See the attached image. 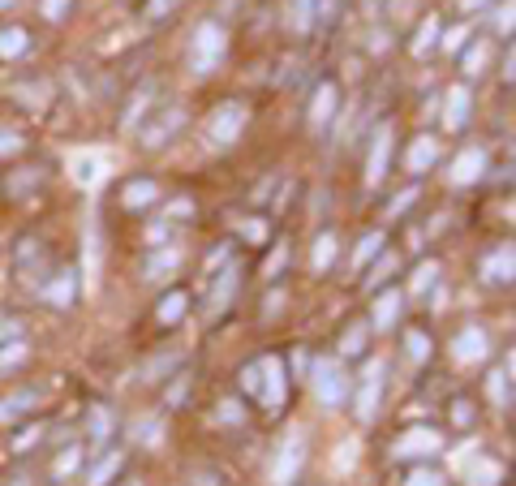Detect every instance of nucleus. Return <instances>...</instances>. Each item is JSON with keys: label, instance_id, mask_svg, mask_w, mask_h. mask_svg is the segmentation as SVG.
Wrapping results in <instances>:
<instances>
[{"label": "nucleus", "instance_id": "nucleus-1", "mask_svg": "<svg viewBox=\"0 0 516 486\" xmlns=\"http://www.w3.org/2000/svg\"><path fill=\"white\" fill-rule=\"evenodd\" d=\"M224 48H228L224 26L220 22H203L190 35V69H194V74H211V69L224 61Z\"/></svg>", "mask_w": 516, "mask_h": 486}, {"label": "nucleus", "instance_id": "nucleus-2", "mask_svg": "<svg viewBox=\"0 0 516 486\" xmlns=\"http://www.w3.org/2000/svg\"><path fill=\"white\" fill-rule=\"evenodd\" d=\"M246 121H250V108L237 104V99H228V104L215 108V117L207 121V142L211 147H233L241 138V130H246Z\"/></svg>", "mask_w": 516, "mask_h": 486}, {"label": "nucleus", "instance_id": "nucleus-3", "mask_svg": "<svg viewBox=\"0 0 516 486\" xmlns=\"http://www.w3.org/2000/svg\"><path fill=\"white\" fill-rule=\"evenodd\" d=\"M387 160H392V125H379L375 138H370V160H366V181L370 185L383 181Z\"/></svg>", "mask_w": 516, "mask_h": 486}, {"label": "nucleus", "instance_id": "nucleus-4", "mask_svg": "<svg viewBox=\"0 0 516 486\" xmlns=\"http://www.w3.org/2000/svg\"><path fill=\"white\" fill-rule=\"evenodd\" d=\"M258 370H263L258 396L267 400V409H276L280 400H284V362H280V357H263V362H258Z\"/></svg>", "mask_w": 516, "mask_h": 486}, {"label": "nucleus", "instance_id": "nucleus-5", "mask_svg": "<svg viewBox=\"0 0 516 486\" xmlns=\"http://www.w3.org/2000/svg\"><path fill=\"white\" fill-rule=\"evenodd\" d=\"M379 396H383V362H370L362 388H357V413H362V418H375Z\"/></svg>", "mask_w": 516, "mask_h": 486}, {"label": "nucleus", "instance_id": "nucleus-6", "mask_svg": "<svg viewBox=\"0 0 516 486\" xmlns=\"http://www.w3.org/2000/svg\"><path fill=\"white\" fill-rule=\"evenodd\" d=\"M155 198H160V185L147 181V177H134V181L121 185V203L129 211H147V207H155Z\"/></svg>", "mask_w": 516, "mask_h": 486}, {"label": "nucleus", "instance_id": "nucleus-7", "mask_svg": "<svg viewBox=\"0 0 516 486\" xmlns=\"http://www.w3.org/2000/svg\"><path fill=\"white\" fill-rule=\"evenodd\" d=\"M336 104H340V87L336 82H323V87L314 91V104H310V125L314 130H323V125L336 117Z\"/></svg>", "mask_w": 516, "mask_h": 486}, {"label": "nucleus", "instance_id": "nucleus-8", "mask_svg": "<svg viewBox=\"0 0 516 486\" xmlns=\"http://www.w3.org/2000/svg\"><path fill=\"white\" fill-rule=\"evenodd\" d=\"M185 125V112L181 108H164L160 112V121H151L147 130H142V142H147V147H160V142H168V134H177Z\"/></svg>", "mask_w": 516, "mask_h": 486}, {"label": "nucleus", "instance_id": "nucleus-9", "mask_svg": "<svg viewBox=\"0 0 516 486\" xmlns=\"http://www.w3.org/2000/svg\"><path fill=\"white\" fill-rule=\"evenodd\" d=\"M48 181V164H22V168H13V177H9V194H31L39 190V185Z\"/></svg>", "mask_w": 516, "mask_h": 486}, {"label": "nucleus", "instance_id": "nucleus-10", "mask_svg": "<svg viewBox=\"0 0 516 486\" xmlns=\"http://www.w3.org/2000/svg\"><path fill=\"white\" fill-rule=\"evenodd\" d=\"M435 155H439V142L435 138H418L409 147V155H405V168L409 173H426V164H435Z\"/></svg>", "mask_w": 516, "mask_h": 486}, {"label": "nucleus", "instance_id": "nucleus-11", "mask_svg": "<svg viewBox=\"0 0 516 486\" xmlns=\"http://www.w3.org/2000/svg\"><path fill=\"white\" fill-rule=\"evenodd\" d=\"M185 306H190V297H185L181 289L177 293H168L160 306H155V323L160 327H172V323H181V314H185Z\"/></svg>", "mask_w": 516, "mask_h": 486}, {"label": "nucleus", "instance_id": "nucleus-12", "mask_svg": "<svg viewBox=\"0 0 516 486\" xmlns=\"http://www.w3.org/2000/svg\"><path fill=\"white\" fill-rule=\"evenodd\" d=\"M26 48H31V35H26V26H5V31H0V56H5V61L22 56Z\"/></svg>", "mask_w": 516, "mask_h": 486}, {"label": "nucleus", "instance_id": "nucleus-13", "mask_svg": "<svg viewBox=\"0 0 516 486\" xmlns=\"http://www.w3.org/2000/svg\"><path fill=\"white\" fill-rule=\"evenodd\" d=\"M297 465H301V439H289L284 443V452H280V465H276V486H289V474H297Z\"/></svg>", "mask_w": 516, "mask_h": 486}, {"label": "nucleus", "instance_id": "nucleus-14", "mask_svg": "<svg viewBox=\"0 0 516 486\" xmlns=\"http://www.w3.org/2000/svg\"><path fill=\"white\" fill-rule=\"evenodd\" d=\"M482 164H486V155L478 151V147H469L465 155H461V160H456V181H478L482 177Z\"/></svg>", "mask_w": 516, "mask_h": 486}, {"label": "nucleus", "instance_id": "nucleus-15", "mask_svg": "<svg viewBox=\"0 0 516 486\" xmlns=\"http://www.w3.org/2000/svg\"><path fill=\"white\" fill-rule=\"evenodd\" d=\"M456 353H461L465 362H478V357L486 353V336H482V327H469V332H461V340H456Z\"/></svg>", "mask_w": 516, "mask_h": 486}, {"label": "nucleus", "instance_id": "nucleus-16", "mask_svg": "<svg viewBox=\"0 0 516 486\" xmlns=\"http://www.w3.org/2000/svg\"><path fill=\"white\" fill-rule=\"evenodd\" d=\"M43 297H48L52 306H69V302H74V271H61V276H56V284H48V289H43Z\"/></svg>", "mask_w": 516, "mask_h": 486}, {"label": "nucleus", "instance_id": "nucleus-17", "mask_svg": "<svg viewBox=\"0 0 516 486\" xmlns=\"http://www.w3.org/2000/svg\"><path fill=\"white\" fill-rule=\"evenodd\" d=\"M319 396L327 400V405H336V400L344 396V383H340L336 366H319Z\"/></svg>", "mask_w": 516, "mask_h": 486}, {"label": "nucleus", "instance_id": "nucleus-18", "mask_svg": "<svg viewBox=\"0 0 516 486\" xmlns=\"http://www.w3.org/2000/svg\"><path fill=\"white\" fill-rule=\"evenodd\" d=\"M177 263H181V254L177 250H164V254H155V259L142 263V276H147V280H168L164 271H172Z\"/></svg>", "mask_w": 516, "mask_h": 486}, {"label": "nucleus", "instance_id": "nucleus-19", "mask_svg": "<svg viewBox=\"0 0 516 486\" xmlns=\"http://www.w3.org/2000/svg\"><path fill=\"white\" fill-rule=\"evenodd\" d=\"M448 104H452V108H448V130H461V125L469 121V91L456 87Z\"/></svg>", "mask_w": 516, "mask_h": 486}, {"label": "nucleus", "instance_id": "nucleus-20", "mask_svg": "<svg viewBox=\"0 0 516 486\" xmlns=\"http://www.w3.org/2000/svg\"><path fill=\"white\" fill-rule=\"evenodd\" d=\"M366 336H370V327H366V323H353L349 332L340 336V353H349V357L362 353V349H366Z\"/></svg>", "mask_w": 516, "mask_h": 486}, {"label": "nucleus", "instance_id": "nucleus-21", "mask_svg": "<svg viewBox=\"0 0 516 486\" xmlns=\"http://www.w3.org/2000/svg\"><path fill=\"white\" fill-rule=\"evenodd\" d=\"M375 254H383V233H370V237H362V246H357V254H353V267L362 271Z\"/></svg>", "mask_w": 516, "mask_h": 486}, {"label": "nucleus", "instance_id": "nucleus-22", "mask_svg": "<svg viewBox=\"0 0 516 486\" xmlns=\"http://www.w3.org/2000/svg\"><path fill=\"white\" fill-rule=\"evenodd\" d=\"M486 280H499V284L512 280V246H504V259L495 254V259L486 263Z\"/></svg>", "mask_w": 516, "mask_h": 486}, {"label": "nucleus", "instance_id": "nucleus-23", "mask_svg": "<svg viewBox=\"0 0 516 486\" xmlns=\"http://www.w3.org/2000/svg\"><path fill=\"white\" fill-rule=\"evenodd\" d=\"M435 39H439V18H426L418 39H413V56H426V48H435Z\"/></svg>", "mask_w": 516, "mask_h": 486}, {"label": "nucleus", "instance_id": "nucleus-24", "mask_svg": "<svg viewBox=\"0 0 516 486\" xmlns=\"http://www.w3.org/2000/svg\"><path fill=\"white\" fill-rule=\"evenodd\" d=\"M396 314H400V293H383V297H379V306H375V323L387 327V323L396 319Z\"/></svg>", "mask_w": 516, "mask_h": 486}, {"label": "nucleus", "instance_id": "nucleus-25", "mask_svg": "<svg viewBox=\"0 0 516 486\" xmlns=\"http://www.w3.org/2000/svg\"><path fill=\"white\" fill-rule=\"evenodd\" d=\"M482 65H486V44L478 39V44H469V52H461V69L465 74H482Z\"/></svg>", "mask_w": 516, "mask_h": 486}, {"label": "nucleus", "instance_id": "nucleus-26", "mask_svg": "<svg viewBox=\"0 0 516 486\" xmlns=\"http://www.w3.org/2000/svg\"><path fill=\"white\" fill-rule=\"evenodd\" d=\"M332 259H336V237L327 233V237H319V250H314V271L332 267Z\"/></svg>", "mask_w": 516, "mask_h": 486}, {"label": "nucleus", "instance_id": "nucleus-27", "mask_svg": "<svg viewBox=\"0 0 516 486\" xmlns=\"http://www.w3.org/2000/svg\"><path fill=\"white\" fill-rule=\"evenodd\" d=\"M74 9V0H39V13L48 22H65V13Z\"/></svg>", "mask_w": 516, "mask_h": 486}, {"label": "nucleus", "instance_id": "nucleus-28", "mask_svg": "<svg viewBox=\"0 0 516 486\" xmlns=\"http://www.w3.org/2000/svg\"><path fill=\"white\" fill-rule=\"evenodd\" d=\"M293 26L297 31H310L314 26V0H293Z\"/></svg>", "mask_w": 516, "mask_h": 486}, {"label": "nucleus", "instance_id": "nucleus-29", "mask_svg": "<svg viewBox=\"0 0 516 486\" xmlns=\"http://www.w3.org/2000/svg\"><path fill=\"white\" fill-rule=\"evenodd\" d=\"M233 289H237V271H228V280H220V284H215L211 310H220V306H228V297H233Z\"/></svg>", "mask_w": 516, "mask_h": 486}, {"label": "nucleus", "instance_id": "nucleus-30", "mask_svg": "<svg viewBox=\"0 0 516 486\" xmlns=\"http://www.w3.org/2000/svg\"><path fill=\"white\" fill-rule=\"evenodd\" d=\"M452 422L456 426H473V400H452Z\"/></svg>", "mask_w": 516, "mask_h": 486}, {"label": "nucleus", "instance_id": "nucleus-31", "mask_svg": "<svg viewBox=\"0 0 516 486\" xmlns=\"http://www.w3.org/2000/svg\"><path fill=\"white\" fill-rule=\"evenodd\" d=\"M241 237H250L254 246H263V241H267V224L263 220H246V224H241Z\"/></svg>", "mask_w": 516, "mask_h": 486}, {"label": "nucleus", "instance_id": "nucleus-32", "mask_svg": "<svg viewBox=\"0 0 516 486\" xmlns=\"http://www.w3.org/2000/svg\"><path fill=\"white\" fill-rule=\"evenodd\" d=\"M392 263H396V259H392V254H383V259H379V267H375V271H370V289H379V284L387 280V271H392Z\"/></svg>", "mask_w": 516, "mask_h": 486}, {"label": "nucleus", "instance_id": "nucleus-33", "mask_svg": "<svg viewBox=\"0 0 516 486\" xmlns=\"http://www.w3.org/2000/svg\"><path fill=\"white\" fill-rule=\"evenodd\" d=\"M117 465H121V456H108V461H104V465H99L95 474H91V482H95V486H104V482L112 478V469H117Z\"/></svg>", "mask_w": 516, "mask_h": 486}, {"label": "nucleus", "instance_id": "nucleus-34", "mask_svg": "<svg viewBox=\"0 0 516 486\" xmlns=\"http://www.w3.org/2000/svg\"><path fill=\"white\" fill-rule=\"evenodd\" d=\"M177 9V0H147V18H168Z\"/></svg>", "mask_w": 516, "mask_h": 486}, {"label": "nucleus", "instance_id": "nucleus-35", "mask_svg": "<svg viewBox=\"0 0 516 486\" xmlns=\"http://www.w3.org/2000/svg\"><path fill=\"white\" fill-rule=\"evenodd\" d=\"M409 353L418 357V362H422V357L430 353V345H426V336H422V332H409Z\"/></svg>", "mask_w": 516, "mask_h": 486}, {"label": "nucleus", "instance_id": "nucleus-36", "mask_svg": "<svg viewBox=\"0 0 516 486\" xmlns=\"http://www.w3.org/2000/svg\"><path fill=\"white\" fill-rule=\"evenodd\" d=\"M409 486H443V478H439V474H430V469H418V474L409 478Z\"/></svg>", "mask_w": 516, "mask_h": 486}, {"label": "nucleus", "instance_id": "nucleus-37", "mask_svg": "<svg viewBox=\"0 0 516 486\" xmlns=\"http://www.w3.org/2000/svg\"><path fill=\"white\" fill-rule=\"evenodd\" d=\"M9 151H18V134L0 125V155H9Z\"/></svg>", "mask_w": 516, "mask_h": 486}, {"label": "nucleus", "instance_id": "nucleus-38", "mask_svg": "<svg viewBox=\"0 0 516 486\" xmlns=\"http://www.w3.org/2000/svg\"><path fill=\"white\" fill-rule=\"evenodd\" d=\"M491 392H495V400L504 396V405H508V370L504 375H491Z\"/></svg>", "mask_w": 516, "mask_h": 486}, {"label": "nucleus", "instance_id": "nucleus-39", "mask_svg": "<svg viewBox=\"0 0 516 486\" xmlns=\"http://www.w3.org/2000/svg\"><path fill=\"white\" fill-rule=\"evenodd\" d=\"M78 181H95V160H78Z\"/></svg>", "mask_w": 516, "mask_h": 486}, {"label": "nucleus", "instance_id": "nucleus-40", "mask_svg": "<svg viewBox=\"0 0 516 486\" xmlns=\"http://www.w3.org/2000/svg\"><path fill=\"white\" fill-rule=\"evenodd\" d=\"M220 422H237V405L228 400V405H220Z\"/></svg>", "mask_w": 516, "mask_h": 486}, {"label": "nucleus", "instance_id": "nucleus-41", "mask_svg": "<svg viewBox=\"0 0 516 486\" xmlns=\"http://www.w3.org/2000/svg\"><path fill=\"white\" fill-rule=\"evenodd\" d=\"M482 5H491V0H461V9H469V13H473V9H482Z\"/></svg>", "mask_w": 516, "mask_h": 486}, {"label": "nucleus", "instance_id": "nucleus-42", "mask_svg": "<svg viewBox=\"0 0 516 486\" xmlns=\"http://www.w3.org/2000/svg\"><path fill=\"white\" fill-rule=\"evenodd\" d=\"M134 486H138V482H134Z\"/></svg>", "mask_w": 516, "mask_h": 486}]
</instances>
